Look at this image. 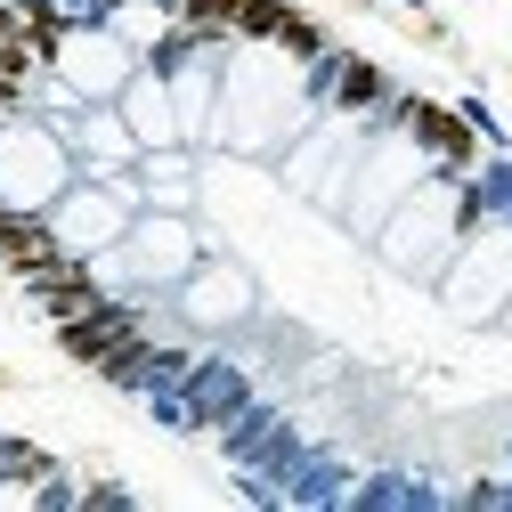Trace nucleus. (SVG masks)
<instances>
[{"label": "nucleus", "instance_id": "obj_1", "mask_svg": "<svg viewBox=\"0 0 512 512\" xmlns=\"http://www.w3.org/2000/svg\"><path fill=\"white\" fill-rule=\"evenodd\" d=\"M139 334H147V326H139L131 301H98V309H82V317H66V326H57V342H66L74 358H90V366L114 358L122 342H139Z\"/></svg>", "mask_w": 512, "mask_h": 512}, {"label": "nucleus", "instance_id": "obj_2", "mask_svg": "<svg viewBox=\"0 0 512 512\" xmlns=\"http://www.w3.org/2000/svg\"><path fill=\"white\" fill-rule=\"evenodd\" d=\"M244 374L236 366H187V423H228L244 415Z\"/></svg>", "mask_w": 512, "mask_h": 512}, {"label": "nucleus", "instance_id": "obj_3", "mask_svg": "<svg viewBox=\"0 0 512 512\" xmlns=\"http://www.w3.org/2000/svg\"><path fill=\"white\" fill-rule=\"evenodd\" d=\"M407 131H415V139H423V147H431L447 171H456V163L472 155V122H464V114H447V106H423V98H407Z\"/></svg>", "mask_w": 512, "mask_h": 512}, {"label": "nucleus", "instance_id": "obj_4", "mask_svg": "<svg viewBox=\"0 0 512 512\" xmlns=\"http://www.w3.org/2000/svg\"><path fill=\"white\" fill-rule=\"evenodd\" d=\"M139 269H147V277H179V269H187V236H179V228H147V236H139Z\"/></svg>", "mask_w": 512, "mask_h": 512}, {"label": "nucleus", "instance_id": "obj_5", "mask_svg": "<svg viewBox=\"0 0 512 512\" xmlns=\"http://www.w3.org/2000/svg\"><path fill=\"white\" fill-rule=\"evenodd\" d=\"M131 114H139V147H163L171 139V106H163V90H155V74L131 90Z\"/></svg>", "mask_w": 512, "mask_h": 512}, {"label": "nucleus", "instance_id": "obj_6", "mask_svg": "<svg viewBox=\"0 0 512 512\" xmlns=\"http://www.w3.org/2000/svg\"><path fill=\"white\" fill-rule=\"evenodd\" d=\"M334 98H342V106H374V98H382V74L358 66V57H342V66H334Z\"/></svg>", "mask_w": 512, "mask_h": 512}, {"label": "nucleus", "instance_id": "obj_7", "mask_svg": "<svg viewBox=\"0 0 512 512\" xmlns=\"http://www.w3.org/2000/svg\"><path fill=\"white\" fill-rule=\"evenodd\" d=\"M41 472H49V456L33 439H0V480H41Z\"/></svg>", "mask_w": 512, "mask_h": 512}, {"label": "nucleus", "instance_id": "obj_8", "mask_svg": "<svg viewBox=\"0 0 512 512\" xmlns=\"http://www.w3.org/2000/svg\"><path fill=\"white\" fill-rule=\"evenodd\" d=\"M277 41H285V49H301V57H317V49H326V33H317L309 17H293V9H285V25H277Z\"/></svg>", "mask_w": 512, "mask_h": 512}, {"label": "nucleus", "instance_id": "obj_9", "mask_svg": "<svg viewBox=\"0 0 512 512\" xmlns=\"http://www.w3.org/2000/svg\"><path fill=\"white\" fill-rule=\"evenodd\" d=\"M456 114H464V122H472V131H480V139H488V147H496V155H504V139H512V131H504V122H496V114H488V106H480V98H464V106H456Z\"/></svg>", "mask_w": 512, "mask_h": 512}]
</instances>
